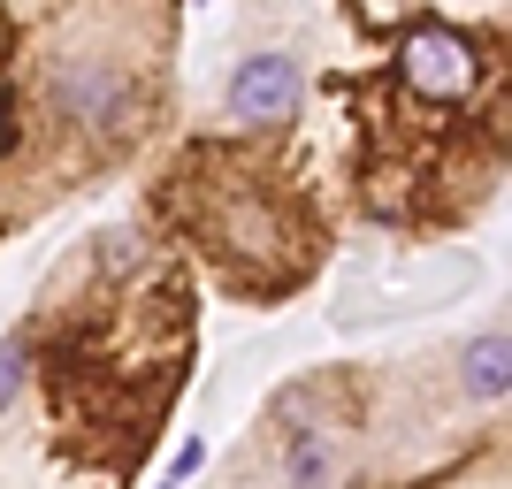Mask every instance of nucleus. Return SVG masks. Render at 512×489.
<instances>
[{
  "label": "nucleus",
  "instance_id": "obj_3",
  "mask_svg": "<svg viewBox=\"0 0 512 489\" xmlns=\"http://www.w3.org/2000/svg\"><path fill=\"white\" fill-rule=\"evenodd\" d=\"M62 107L77 115V123L107 130V123H115V107H123V77H115V69H100V62H77V69L62 77Z\"/></svg>",
  "mask_w": 512,
  "mask_h": 489
},
{
  "label": "nucleus",
  "instance_id": "obj_6",
  "mask_svg": "<svg viewBox=\"0 0 512 489\" xmlns=\"http://www.w3.org/2000/svg\"><path fill=\"white\" fill-rule=\"evenodd\" d=\"M23 367H31V352H23V344L8 337V344H0V405L16 398V383H23Z\"/></svg>",
  "mask_w": 512,
  "mask_h": 489
},
{
  "label": "nucleus",
  "instance_id": "obj_1",
  "mask_svg": "<svg viewBox=\"0 0 512 489\" xmlns=\"http://www.w3.org/2000/svg\"><path fill=\"white\" fill-rule=\"evenodd\" d=\"M398 69H406V85L421 92V100H467V92L482 85V54H474V39L451 31V23H421L406 39V54H398Z\"/></svg>",
  "mask_w": 512,
  "mask_h": 489
},
{
  "label": "nucleus",
  "instance_id": "obj_2",
  "mask_svg": "<svg viewBox=\"0 0 512 489\" xmlns=\"http://www.w3.org/2000/svg\"><path fill=\"white\" fill-rule=\"evenodd\" d=\"M230 107L245 123H283V115H299V62H291V54H253V62H237Z\"/></svg>",
  "mask_w": 512,
  "mask_h": 489
},
{
  "label": "nucleus",
  "instance_id": "obj_5",
  "mask_svg": "<svg viewBox=\"0 0 512 489\" xmlns=\"http://www.w3.org/2000/svg\"><path fill=\"white\" fill-rule=\"evenodd\" d=\"M329 467H337V451H329L321 428L291 436V482H299V489H329Z\"/></svg>",
  "mask_w": 512,
  "mask_h": 489
},
{
  "label": "nucleus",
  "instance_id": "obj_4",
  "mask_svg": "<svg viewBox=\"0 0 512 489\" xmlns=\"http://www.w3.org/2000/svg\"><path fill=\"white\" fill-rule=\"evenodd\" d=\"M459 383H467V398H482V405L505 398V383H512V337H505V329H482V337L467 344Z\"/></svg>",
  "mask_w": 512,
  "mask_h": 489
}]
</instances>
